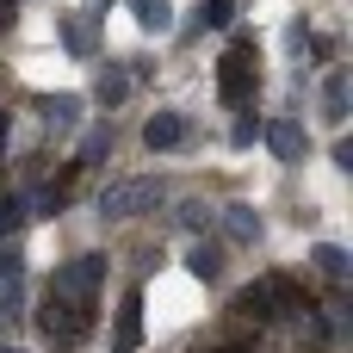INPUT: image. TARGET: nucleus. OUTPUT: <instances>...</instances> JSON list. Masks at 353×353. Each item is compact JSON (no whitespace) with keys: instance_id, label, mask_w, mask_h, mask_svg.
I'll return each instance as SVG.
<instances>
[{"instance_id":"412c9836","label":"nucleus","mask_w":353,"mask_h":353,"mask_svg":"<svg viewBox=\"0 0 353 353\" xmlns=\"http://www.w3.org/2000/svg\"><path fill=\"white\" fill-rule=\"evenodd\" d=\"M25 211H31V217H56V211H62V186H43V192H31V199H25Z\"/></svg>"},{"instance_id":"aec40b11","label":"nucleus","mask_w":353,"mask_h":353,"mask_svg":"<svg viewBox=\"0 0 353 353\" xmlns=\"http://www.w3.org/2000/svg\"><path fill=\"white\" fill-rule=\"evenodd\" d=\"M254 137H261V118H254V99H248V105L236 112V124H230V143H236V149H248Z\"/></svg>"},{"instance_id":"ddd939ff","label":"nucleus","mask_w":353,"mask_h":353,"mask_svg":"<svg viewBox=\"0 0 353 353\" xmlns=\"http://www.w3.org/2000/svg\"><path fill=\"white\" fill-rule=\"evenodd\" d=\"M124 93H130V74H124L118 62H105V68H99V81H93V99H99V105L112 112V105H118Z\"/></svg>"},{"instance_id":"b1692460","label":"nucleus","mask_w":353,"mask_h":353,"mask_svg":"<svg viewBox=\"0 0 353 353\" xmlns=\"http://www.w3.org/2000/svg\"><path fill=\"white\" fill-rule=\"evenodd\" d=\"M0 279H25V254L19 248H0Z\"/></svg>"},{"instance_id":"bb28decb","label":"nucleus","mask_w":353,"mask_h":353,"mask_svg":"<svg viewBox=\"0 0 353 353\" xmlns=\"http://www.w3.org/2000/svg\"><path fill=\"white\" fill-rule=\"evenodd\" d=\"M223 353H242V347H223Z\"/></svg>"},{"instance_id":"f8f14e48","label":"nucleus","mask_w":353,"mask_h":353,"mask_svg":"<svg viewBox=\"0 0 353 353\" xmlns=\"http://www.w3.org/2000/svg\"><path fill=\"white\" fill-rule=\"evenodd\" d=\"M186 273L211 285V279L223 273V248H217V242H192V248H186Z\"/></svg>"},{"instance_id":"dca6fc26","label":"nucleus","mask_w":353,"mask_h":353,"mask_svg":"<svg viewBox=\"0 0 353 353\" xmlns=\"http://www.w3.org/2000/svg\"><path fill=\"white\" fill-rule=\"evenodd\" d=\"M192 25H211V31H230V25H236V0H199Z\"/></svg>"},{"instance_id":"39448f33","label":"nucleus","mask_w":353,"mask_h":353,"mask_svg":"<svg viewBox=\"0 0 353 353\" xmlns=\"http://www.w3.org/2000/svg\"><path fill=\"white\" fill-rule=\"evenodd\" d=\"M143 341V292L130 285L124 292V304H118V335H112V353H137Z\"/></svg>"},{"instance_id":"4468645a","label":"nucleus","mask_w":353,"mask_h":353,"mask_svg":"<svg viewBox=\"0 0 353 353\" xmlns=\"http://www.w3.org/2000/svg\"><path fill=\"white\" fill-rule=\"evenodd\" d=\"M323 118H329V124H347V74H341V68L323 81Z\"/></svg>"},{"instance_id":"9b49d317","label":"nucleus","mask_w":353,"mask_h":353,"mask_svg":"<svg viewBox=\"0 0 353 353\" xmlns=\"http://www.w3.org/2000/svg\"><path fill=\"white\" fill-rule=\"evenodd\" d=\"M310 261H316V273H323V279H335V285H347V279H353L347 248H335V242H316V248H310Z\"/></svg>"},{"instance_id":"f3484780","label":"nucleus","mask_w":353,"mask_h":353,"mask_svg":"<svg viewBox=\"0 0 353 353\" xmlns=\"http://www.w3.org/2000/svg\"><path fill=\"white\" fill-rule=\"evenodd\" d=\"M99 155H112V130H87V137H81V155H74L68 168H93Z\"/></svg>"},{"instance_id":"7ed1b4c3","label":"nucleus","mask_w":353,"mask_h":353,"mask_svg":"<svg viewBox=\"0 0 353 353\" xmlns=\"http://www.w3.org/2000/svg\"><path fill=\"white\" fill-rule=\"evenodd\" d=\"M168 192H161V180H112L99 199H93V211L99 217H112V223H124V217H143V211H155Z\"/></svg>"},{"instance_id":"423d86ee","label":"nucleus","mask_w":353,"mask_h":353,"mask_svg":"<svg viewBox=\"0 0 353 353\" xmlns=\"http://www.w3.org/2000/svg\"><path fill=\"white\" fill-rule=\"evenodd\" d=\"M261 137L279 161H304V124L298 118H273V124H261Z\"/></svg>"},{"instance_id":"5701e85b","label":"nucleus","mask_w":353,"mask_h":353,"mask_svg":"<svg viewBox=\"0 0 353 353\" xmlns=\"http://www.w3.org/2000/svg\"><path fill=\"white\" fill-rule=\"evenodd\" d=\"M62 43H68V50H74V56H93V37H87V31H81V25H62Z\"/></svg>"},{"instance_id":"4be33fe9","label":"nucleus","mask_w":353,"mask_h":353,"mask_svg":"<svg viewBox=\"0 0 353 353\" xmlns=\"http://www.w3.org/2000/svg\"><path fill=\"white\" fill-rule=\"evenodd\" d=\"M180 223H186L192 236H205V230L217 223V211H211V205H186V211H180Z\"/></svg>"},{"instance_id":"f03ea898","label":"nucleus","mask_w":353,"mask_h":353,"mask_svg":"<svg viewBox=\"0 0 353 353\" xmlns=\"http://www.w3.org/2000/svg\"><path fill=\"white\" fill-rule=\"evenodd\" d=\"M217 99L223 105H248L254 99V37L248 31H236V43L217 62Z\"/></svg>"},{"instance_id":"6e6552de","label":"nucleus","mask_w":353,"mask_h":353,"mask_svg":"<svg viewBox=\"0 0 353 353\" xmlns=\"http://www.w3.org/2000/svg\"><path fill=\"white\" fill-rule=\"evenodd\" d=\"M230 310H236V316H248V323H273V316H279V304H273V292H267V279H254V285H242Z\"/></svg>"},{"instance_id":"a878e982","label":"nucleus","mask_w":353,"mask_h":353,"mask_svg":"<svg viewBox=\"0 0 353 353\" xmlns=\"http://www.w3.org/2000/svg\"><path fill=\"white\" fill-rule=\"evenodd\" d=\"M0 353H25V347H0Z\"/></svg>"},{"instance_id":"393cba45","label":"nucleus","mask_w":353,"mask_h":353,"mask_svg":"<svg viewBox=\"0 0 353 353\" xmlns=\"http://www.w3.org/2000/svg\"><path fill=\"white\" fill-rule=\"evenodd\" d=\"M6 137H12V118H6V112H0V149H6Z\"/></svg>"},{"instance_id":"2eb2a0df","label":"nucleus","mask_w":353,"mask_h":353,"mask_svg":"<svg viewBox=\"0 0 353 353\" xmlns=\"http://www.w3.org/2000/svg\"><path fill=\"white\" fill-rule=\"evenodd\" d=\"M137 25L161 37V31H174V6L168 0H137Z\"/></svg>"},{"instance_id":"a211bd4d","label":"nucleus","mask_w":353,"mask_h":353,"mask_svg":"<svg viewBox=\"0 0 353 353\" xmlns=\"http://www.w3.org/2000/svg\"><path fill=\"white\" fill-rule=\"evenodd\" d=\"M25 223H31V211H25V192H6V199H0V230H6V236H19Z\"/></svg>"},{"instance_id":"f257e3e1","label":"nucleus","mask_w":353,"mask_h":353,"mask_svg":"<svg viewBox=\"0 0 353 353\" xmlns=\"http://www.w3.org/2000/svg\"><path fill=\"white\" fill-rule=\"evenodd\" d=\"M93 316H99V304H81V298H68V292H56V285H43V304H37V329H43V341L56 353H74L87 341V329H93Z\"/></svg>"},{"instance_id":"9d476101","label":"nucleus","mask_w":353,"mask_h":353,"mask_svg":"<svg viewBox=\"0 0 353 353\" xmlns=\"http://www.w3.org/2000/svg\"><path fill=\"white\" fill-rule=\"evenodd\" d=\"M37 112H43L50 130H74V118H81V93H43Z\"/></svg>"},{"instance_id":"6ab92c4d","label":"nucleus","mask_w":353,"mask_h":353,"mask_svg":"<svg viewBox=\"0 0 353 353\" xmlns=\"http://www.w3.org/2000/svg\"><path fill=\"white\" fill-rule=\"evenodd\" d=\"M19 316H25V285L6 279V285H0V329H12Z\"/></svg>"},{"instance_id":"20e7f679","label":"nucleus","mask_w":353,"mask_h":353,"mask_svg":"<svg viewBox=\"0 0 353 353\" xmlns=\"http://www.w3.org/2000/svg\"><path fill=\"white\" fill-rule=\"evenodd\" d=\"M99 279H105V254H74L68 267H56V292L81 298V304H99Z\"/></svg>"},{"instance_id":"1a4fd4ad","label":"nucleus","mask_w":353,"mask_h":353,"mask_svg":"<svg viewBox=\"0 0 353 353\" xmlns=\"http://www.w3.org/2000/svg\"><path fill=\"white\" fill-rule=\"evenodd\" d=\"M217 217H223V236H230V242H242V248L261 242V217H254V205H223Z\"/></svg>"},{"instance_id":"0eeeda50","label":"nucleus","mask_w":353,"mask_h":353,"mask_svg":"<svg viewBox=\"0 0 353 353\" xmlns=\"http://www.w3.org/2000/svg\"><path fill=\"white\" fill-rule=\"evenodd\" d=\"M186 137H192V124H186L180 112H155V118L143 124V143H149V149H180Z\"/></svg>"}]
</instances>
